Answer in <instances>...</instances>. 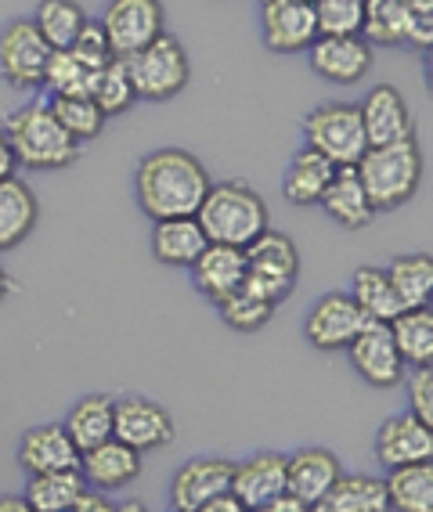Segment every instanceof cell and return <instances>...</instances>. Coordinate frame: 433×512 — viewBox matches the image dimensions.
<instances>
[{"label": "cell", "mask_w": 433, "mask_h": 512, "mask_svg": "<svg viewBox=\"0 0 433 512\" xmlns=\"http://www.w3.org/2000/svg\"><path fill=\"white\" fill-rule=\"evenodd\" d=\"M210 246L195 217H174V220H156L152 228V253L159 264L166 267H192L195 256Z\"/></svg>", "instance_id": "4316f807"}, {"label": "cell", "mask_w": 433, "mask_h": 512, "mask_svg": "<svg viewBox=\"0 0 433 512\" xmlns=\"http://www.w3.org/2000/svg\"><path fill=\"white\" fill-rule=\"evenodd\" d=\"M423 152L419 141L405 138L394 145H372L365 148V156L358 159V181L369 195L372 210L390 213L397 206H405L408 199H415L419 184H423Z\"/></svg>", "instance_id": "277c9868"}, {"label": "cell", "mask_w": 433, "mask_h": 512, "mask_svg": "<svg viewBox=\"0 0 433 512\" xmlns=\"http://www.w3.org/2000/svg\"><path fill=\"white\" fill-rule=\"evenodd\" d=\"M195 220H199L206 242L231 249H246L253 238H260L271 228L268 202L246 181L210 184L203 206L195 210Z\"/></svg>", "instance_id": "7a4b0ae2"}, {"label": "cell", "mask_w": 433, "mask_h": 512, "mask_svg": "<svg viewBox=\"0 0 433 512\" xmlns=\"http://www.w3.org/2000/svg\"><path fill=\"white\" fill-rule=\"evenodd\" d=\"M304 4H314V0H304Z\"/></svg>", "instance_id": "f5cc1de1"}, {"label": "cell", "mask_w": 433, "mask_h": 512, "mask_svg": "<svg viewBox=\"0 0 433 512\" xmlns=\"http://www.w3.org/2000/svg\"><path fill=\"white\" fill-rule=\"evenodd\" d=\"M260 37L275 55H300L318 40L314 8L304 0H260Z\"/></svg>", "instance_id": "4fadbf2b"}, {"label": "cell", "mask_w": 433, "mask_h": 512, "mask_svg": "<svg viewBox=\"0 0 433 512\" xmlns=\"http://www.w3.org/2000/svg\"><path fill=\"white\" fill-rule=\"evenodd\" d=\"M15 170H19L15 152H11V145H8V134L0 130V181H4V177H15Z\"/></svg>", "instance_id": "bcb514c9"}, {"label": "cell", "mask_w": 433, "mask_h": 512, "mask_svg": "<svg viewBox=\"0 0 433 512\" xmlns=\"http://www.w3.org/2000/svg\"><path fill=\"white\" fill-rule=\"evenodd\" d=\"M112 440H120L138 455L159 451L174 440V419L166 408L145 397H127V401H112Z\"/></svg>", "instance_id": "8fae6325"}, {"label": "cell", "mask_w": 433, "mask_h": 512, "mask_svg": "<svg viewBox=\"0 0 433 512\" xmlns=\"http://www.w3.org/2000/svg\"><path fill=\"white\" fill-rule=\"evenodd\" d=\"M322 505L329 512H390L387 484L372 473H340Z\"/></svg>", "instance_id": "f1b7e54d"}, {"label": "cell", "mask_w": 433, "mask_h": 512, "mask_svg": "<svg viewBox=\"0 0 433 512\" xmlns=\"http://www.w3.org/2000/svg\"><path fill=\"white\" fill-rule=\"evenodd\" d=\"M361 112V130H365V141L372 145H394V141L415 138V119L408 109L405 94L390 87V83H379L365 94V101L358 105Z\"/></svg>", "instance_id": "2e32d148"}, {"label": "cell", "mask_w": 433, "mask_h": 512, "mask_svg": "<svg viewBox=\"0 0 433 512\" xmlns=\"http://www.w3.org/2000/svg\"><path fill=\"white\" fill-rule=\"evenodd\" d=\"M347 354H351L354 372L369 386H376V390H390V386L401 383L408 372L405 361H401V354H397V347H394L390 325H383V321H369V325L351 339Z\"/></svg>", "instance_id": "5bb4252c"}, {"label": "cell", "mask_w": 433, "mask_h": 512, "mask_svg": "<svg viewBox=\"0 0 433 512\" xmlns=\"http://www.w3.org/2000/svg\"><path fill=\"white\" fill-rule=\"evenodd\" d=\"M195 512H249V509L239 502V498H235V494L228 491V494H217V498H210V502L199 505Z\"/></svg>", "instance_id": "f6af8a7d"}, {"label": "cell", "mask_w": 433, "mask_h": 512, "mask_svg": "<svg viewBox=\"0 0 433 512\" xmlns=\"http://www.w3.org/2000/svg\"><path fill=\"white\" fill-rule=\"evenodd\" d=\"M47 109L58 119V127L83 145V141L102 138L105 130V112L91 101V94H65V98H47Z\"/></svg>", "instance_id": "d590c367"}, {"label": "cell", "mask_w": 433, "mask_h": 512, "mask_svg": "<svg viewBox=\"0 0 433 512\" xmlns=\"http://www.w3.org/2000/svg\"><path fill=\"white\" fill-rule=\"evenodd\" d=\"M192 271L195 289L206 296L210 303H221L224 296H231L235 289H242L246 282V249H231V246H206L203 253L195 256Z\"/></svg>", "instance_id": "7402d4cb"}, {"label": "cell", "mask_w": 433, "mask_h": 512, "mask_svg": "<svg viewBox=\"0 0 433 512\" xmlns=\"http://www.w3.org/2000/svg\"><path fill=\"white\" fill-rule=\"evenodd\" d=\"M228 458H188L170 480V512H195L217 494L231 491Z\"/></svg>", "instance_id": "e0dca14e"}, {"label": "cell", "mask_w": 433, "mask_h": 512, "mask_svg": "<svg viewBox=\"0 0 433 512\" xmlns=\"http://www.w3.org/2000/svg\"><path fill=\"white\" fill-rule=\"evenodd\" d=\"M257 512H311V505H304L300 498H293V494H278V498H271L268 505H260Z\"/></svg>", "instance_id": "7bdbcfd3"}, {"label": "cell", "mask_w": 433, "mask_h": 512, "mask_svg": "<svg viewBox=\"0 0 433 512\" xmlns=\"http://www.w3.org/2000/svg\"><path fill=\"white\" fill-rule=\"evenodd\" d=\"M383 484L394 512H433V462L387 469Z\"/></svg>", "instance_id": "f546056e"}, {"label": "cell", "mask_w": 433, "mask_h": 512, "mask_svg": "<svg viewBox=\"0 0 433 512\" xmlns=\"http://www.w3.org/2000/svg\"><path fill=\"white\" fill-rule=\"evenodd\" d=\"M87 94H91L94 105L105 112V119L123 116V112H130V105L138 101V94H134V83H130V73H127V62H123V58H109L102 69H94L91 91H87Z\"/></svg>", "instance_id": "8d00e7d4"}, {"label": "cell", "mask_w": 433, "mask_h": 512, "mask_svg": "<svg viewBox=\"0 0 433 512\" xmlns=\"http://www.w3.org/2000/svg\"><path fill=\"white\" fill-rule=\"evenodd\" d=\"M91 69L76 62L69 51H51L44 69L40 87L47 91V98H65V94H87L91 91Z\"/></svg>", "instance_id": "ab89813d"}, {"label": "cell", "mask_w": 433, "mask_h": 512, "mask_svg": "<svg viewBox=\"0 0 433 512\" xmlns=\"http://www.w3.org/2000/svg\"><path fill=\"white\" fill-rule=\"evenodd\" d=\"M304 145L325 156L332 166H358L365 156V130H361V112L351 101H325L304 116Z\"/></svg>", "instance_id": "52a82bcc"}, {"label": "cell", "mask_w": 433, "mask_h": 512, "mask_svg": "<svg viewBox=\"0 0 433 512\" xmlns=\"http://www.w3.org/2000/svg\"><path fill=\"white\" fill-rule=\"evenodd\" d=\"M127 62L130 83L141 101H170L185 91L192 80V62H188L185 44L170 33H159L138 55L123 58Z\"/></svg>", "instance_id": "8992f818"}, {"label": "cell", "mask_w": 433, "mask_h": 512, "mask_svg": "<svg viewBox=\"0 0 433 512\" xmlns=\"http://www.w3.org/2000/svg\"><path fill=\"white\" fill-rule=\"evenodd\" d=\"M62 430L69 433L76 451H91L105 440H112V397L87 394L69 408Z\"/></svg>", "instance_id": "83f0119b"}, {"label": "cell", "mask_w": 433, "mask_h": 512, "mask_svg": "<svg viewBox=\"0 0 433 512\" xmlns=\"http://www.w3.org/2000/svg\"><path fill=\"white\" fill-rule=\"evenodd\" d=\"M401 4L415 15H433V0H401Z\"/></svg>", "instance_id": "c3c4849f"}, {"label": "cell", "mask_w": 433, "mask_h": 512, "mask_svg": "<svg viewBox=\"0 0 433 512\" xmlns=\"http://www.w3.org/2000/svg\"><path fill=\"white\" fill-rule=\"evenodd\" d=\"M98 22L116 58L138 55L141 47L166 33V11L159 0H109Z\"/></svg>", "instance_id": "ba28073f"}, {"label": "cell", "mask_w": 433, "mask_h": 512, "mask_svg": "<svg viewBox=\"0 0 433 512\" xmlns=\"http://www.w3.org/2000/svg\"><path fill=\"white\" fill-rule=\"evenodd\" d=\"M318 206L329 213V220H336V224L347 231L369 228L372 217H376V210H372V202H369V195H365V188H361L354 166H336V174H332L329 188H325Z\"/></svg>", "instance_id": "d4e9b609"}, {"label": "cell", "mask_w": 433, "mask_h": 512, "mask_svg": "<svg viewBox=\"0 0 433 512\" xmlns=\"http://www.w3.org/2000/svg\"><path fill=\"white\" fill-rule=\"evenodd\" d=\"M390 336L394 347L405 361V368H426L433 361V314L430 307H415L401 311L390 321Z\"/></svg>", "instance_id": "d6a6232c"}, {"label": "cell", "mask_w": 433, "mask_h": 512, "mask_svg": "<svg viewBox=\"0 0 433 512\" xmlns=\"http://www.w3.org/2000/svg\"><path fill=\"white\" fill-rule=\"evenodd\" d=\"M210 174L206 166L185 152V148H156L141 156L134 170V195L138 206L152 224L174 217H195L210 192Z\"/></svg>", "instance_id": "6da1fadb"}, {"label": "cell", "mask_w": 433, "mask_h": 512, "mask_svg": "<svg viewBox=\"0 0 433 512\" xmlns=\"http://www.w3.org/2000/svg\"><path fill=\"white\" fill-rule=\"evenodd\" d=\"M76 469H80L87 491H123L141 476V455L134 448H127V444H120V440H105L98 448L80 451Z\"/></svg>", "instance_id": "d6986e66"}, {"label": "cell", "mask_w": 433, "mask_h": 512, "mask_svg": "<svg viewBox=\"0 0 433 512\" xmlns=\"http://www.w3.org/2000/svg\"><path fill=\"white\" fill-rule=\"evenodd\" d=\"M51 47L37 33L33 19H15L0 29V80L15 91H37L44 80Z\"/></svg>", "instance_id": "30bf717a"}, {"label": "cell", "mask_w": 433, "mask_h": 512, "mask_svg": "<svg viewBox=\"0 0 433 512\" xmlns=\"http://www.w3.org/2000/svg\"><path fill=\"white\" fill-rule=\"evenodd\" d=\"M83 22H87V11L76 0H40L33 11V26L51 51H69Z\"/></svg>", "instance_id": "e575fe53"}, {"label": "cell", "mask_w": 433, "mask_h": 512, "mask_svg": "<svg viewBox=\"0 0 433 512\" xmlns=\"http://www.w3.org/2000/svg\"><path fill=\"white\" fill-rule=\"evenodd\" d=\"M433 458V426L419 422L412 412L390 415L376 433V462L383 469L415 466Z\"/></svg>", "instance_id": "ac0fdd59"}, {"label": "cell", "mask_w": 433, "mask_h": 512, "mask_svg": "<svg viewBox=\"0 0 433 512\" xmlns=\"http://www.w3.org/2000/svg\"><path fill=\"white\" fill-rule=\"evenodd\" d=\"M361 40L369 47H419V51H430L433 15H415L401 0H365Z\"/></svg>", "instance_id": "9c48e42d"}, {"label": "cell", "mask_w": 433, "mask_h": 512, "mask_svg": "<svg viewBox=\"0 0 433 512\" xmlns=\"http://www.w3.org/2000/svg\"><path fill=\"white\" fill-rule=\"evenodd\" d=\"M0 130L8 134V145L22 170L51 174V170H65L80 159V145L58 127V119L47 109V98H37L15 109Z\"/></svg>", "instance_id": "3957f363"}, {"label": "cell", "mask_w": 433, "mask_h": 512, "mask_svg": "<svg viewBox=\"0 0 433 512\" xmlns=\"http://www.w3.org/2000/svg\"><path fill=\"white\" fill-rule=\"evenodd\" d=\"M311 512H329V509H325V505H311Z\"/></svg>", "instance_id": "816d5d0a"}, {"label": "cell", "mask_w": 433, "mask_h": 512, "mask_svg": "<svg viewBox=\"0 0 433 512\" xmlns=\"http://www.w3.org/2000/svg\"><path fill=\"white\" fill-rule=\"evenodd\" d=\"M296 275H300V249L286 231L268 228L246 246V282H242V289L268 300L271 307L293 296Z\"/></svg>", "instance_id": "5b68a950"}, {"label": "cell", "mask_w": 433, "mask_h": 512, "mask_svg": "<svg viewBox=\"0 0 433 512\" xmlns=\"http://www.w3.org/2000/svg\"><path fill=\"white\" fill-rule=\"evenodd\" d=\"M0 512H33V509H29V502L19 498V494H4L0 498Z\"/></svg>", "instance_id": "7dc6e473"}, {"label": "cell", "mask_w": 433, "mask_h": 512, "mask_svg": "<svg viewBox=\"0 0 433 512\" xmlns=\"http://www.w3.org/2000/svg\"><path fill=\"white\" fill-rule=\"evenodd\" d=\"M116 512H152V509H148V505H141V502H134V498H130V502H120V505H116Z\"/></svg>", "instance_id": "f907efd6"}, {"label": "cell", "mask_w": 433, "mask_h": 512, "mask_svg": "<svg viewBox=\"0 0 433 512\" xmlns=\"http://www.w3.org/2000/svg\"><path fill=\"white\" fill-rule=\"evenodd\" d=\"M332 174H336V166L325 156H318L314 148L304 145L289 159L286 174H282V199L293 202V206H318Z\"/></svg>", "instance_id": "484cf974"}, {"label": "cell", "mask_w": 433, "mask_h": 512, "mask_svg": "<svg viewBox=\"0 0 433 512\" xmlns=\"http://www.w3.org/2000/svg\"><path fill=\"white\" fill-rule=\"evenodd\" d=\"M311 73L336 87L361 83L372 69V47L361 37H318L307 47Z\"/></svg>", "instance_id": "9a60e30c"}, {"label": "cell", "mask_w": 433, "mask_h": 512, "mask_svg": "<svg viewBox=\"0 0 433 512\" xmlns=\"http://www.w3.org/2000/svg\"><path fill=\"white\" fill-rule=\"evenodd\" d=\"M213 307H217V314L224 318V325L235 332H260L271 321V314H275V307H271L268 300L253 296L249 289H235V293L224 296V300L213 303Z\"/></svg>", "instance_id": "f35d334b"}, {"label": "cell", "mask_w": 433, "mask_h": 512, "mask_svg": "<svg viewBox=\"0 0 433 512\" xmlns=\"http://www.w3.org/2000/svg\"><path fill=\"white\" fill-rule=\"evenodd\" d=\"M351 300L358 303V311L365 314V318H369V321H383V325H390L397 314L405 311L383 267H358V271H354V278H351Z\"/></svg>", "instance_id": "1f68e13d"}, {"label": "cell", "mask_w": 433, "mask_h": 512, "mask_svg": "<svg viewBox=\"0 0 433 512\" xmlns=\"http://www.w3.org/2000/svg\"><path fill=\"white\" fill-rule=\"evenodd\" d=\"M73 512H116V505L98 491H83V498L73 505Z\"/></svg>", "instance_id": "ee69618b"}, {"label": "cell", "mask_w": 433, "mask_h": 512, "mask_svg": "<svg viewBox=\"0 0 433 512\" xmlns=\"http://www.w3.org/2000/svg\"><path fill=\"white\" fill-rule=\"evenodd\" d=\"M282 491H286V455L282 451H257L246 462L231 466V494L249 512H257Z\"/></svg>", "instance_id": "ffe728a7"}, {"label": "cell", "mask_w": 433, "mask_h": 512, "mask_svg": "<svg viewBox=\"0 0 433 512\" xmlns=\"http://www.w3.org/2000/svg\"><path fill=\"white\" fill-rule=\"evenodd\" d=\"M394 285L397 300L405 311H415V307H430V296H433V260L426 253H408V256H397L394 264L383 267Z\"/></svg>", "instance_id": "836d02e7"}, {"label": "cell", "mask_w": 433, "mask_h": 512, "mask_svg": "<svg viewBox=\"0 0 433 512\" xmlns=\"http://www.w3.org/2000/svg\"><path fill=\"white\" fill-rule=\"evenodd\" d=\"M40 220L37 192L19 174L0 181V253L22 246Z\"/></svg>", "instance_id": "603a6c76"}, {"label": "cell", "mask_w": 433, "mask_h": 512, "mask_svg": "<svg viewBox=\"0 0 433 512\" xmlns=\"http://www.w3.org/2000/svg\"><path fill=\"white\" fill-rule=\"evenodd\" d=\"M80 451L62 426H33L19 440V466L29 476L37 473H58V469H76Z\"/></svg>", "instance_id": "cb8c5ba5"}, {"label": "cell", "mask_w": 433, "mask_h": 512, "mask_svg": "<svg viewBox=\"0 0 433 512\" xmlns=\"http://www.w3.org/2000/svg\"><path fill=\"white\" fill-rule=\"evenodd\" d=\"M69 55H73L80 65H87L91 73H94V69H102L109 58H116V55H112L109 40H105V29H102V22H98V19L83 22V29L76 33L73 44H69Z\"/></svg>", "instance_id": "60d3db41"}, {"label": "cell", "mask_w": 433, "mask_h": 512, "mask_svg": "<svg viewBox=\"0 0 433 512\" xmlns=\"http://www.w3.org/2000/svg\"><path fill=\"white\" fill-rule=\"evenodd\" d=\"M8 293H11V278H8V271H4V264H0V303L8 300Z\"/></svg>", "instance_id": "681fc988"}, {"label": "cell", "mask_w": 433, "mask_h": 512, "mask_svg": "<svg viewBox=\"0 0 433 512\" xmlns=\"http://www.w3.org/2000/svg\"><path fill=\"white\" fill-rule=\"evenodd\" d=\"M401 383L408 386V412L426 426H433V368H412Z\"/></svg>", "instance_id": "b9f144b4"}, {"label": "cell", "mask_w": 433, "mask_h": 512, "mask_svg": "<svg viewBox=\"0 0 433 512\" xmlns=\"http://www.w3.org/2000/svg\"><path fill=\"white\" fill-rule=\"evenodd\" d=\"M83 491H87V484H83L80 469H58V473L29 476L22 498H26L33 512H73Z\"/></svg>", "instance_id": "4dcf8cb0"}, {"label": "cell", "mask_w": 433, "mask_h": 512, "mask_svg": "<svg viewBox=\"0 0 433 512\" xmlns=\"http://www.w3.org/2000/svg\"><path fill=\"white\" fill-rule=\"evenodd\" d=\"M365 325L369 318L358 311L351 293H325L304 314V339L314 350H347Z\"/></svg>", "instance_id": "7c38bea8"}, {"label": "cell", "mask_w": 433, "mask_h": 512, "mask_svg": "<svg viewBox=\"0 0 433 512\" xmlns=\"http://www.w3.org/2000/svg\"><path fill=\"white\" fill-rule=\"evenodd\" d=\"M318 37H361L365 0H314Z\"/></svg>", "instance_id": "74e56055"}, {"label": "cell", "mask_w": 433, "mask_h": 512, "mask_svg": "<svg viewBox=\"0 0 433 512\" xmlns=\"http://www.w3.org/2000/svg\"><path fill=\"white\" fill-rule=\"evenodd\" d=\"M340 473V458L329 448H300L296 455H286V494L304 505H322Z\"/></svg>", "instance_id": "44dd1931"}]
</instances>
